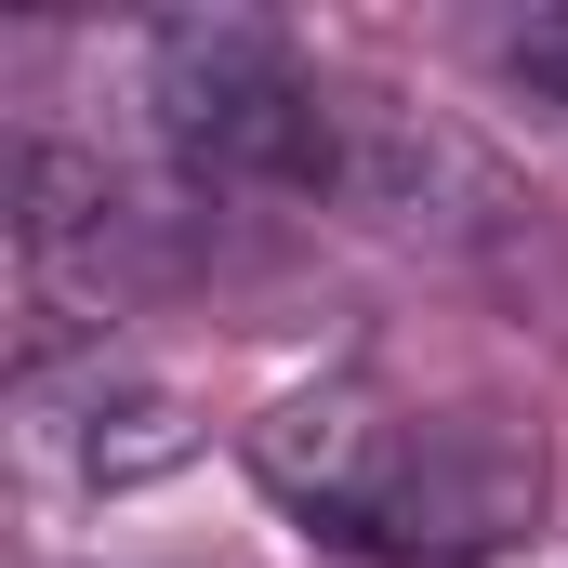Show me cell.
Returning a JSON list of instances; mask_svg holds the SVG:
<instances>
[{"mask_svg":"<svg viewBox=\"0 0 568 568\" xmlns=\"http://www.w3.org/2000/svg\"><path fill=\"white\" fill-rule=\"evenodd\" d=\"M252 476L304 529L384 568H476L542 516V449L503 410H397L384 384L331 371L252 424Z\"/></svg>","mask_w":568,"mask_h":568,"instance_id":"obj_1","label":"cell"},{"mask_svg":"<svg viewBox=\"0 0 568 568\" xmlns=\"http://www.w3.org/2000/svg\"><path fill=\"white\" fill-rule=\"evenodd\" d=\"M344 93L291 27L265 13H185V27H145V120L172 145L185 185L212 199H331V159H344Z\"/></svg>","mask_w":568,"mask_h":568,"instance_id":"obj_2","label":"cell"},{"mask_svg":"<svg viewBox=\"0 0 568 568\" xmlns=\"http://www.w3.org/2000/svg\"><path fill=\"white\" fill-rule=\"evenodd\" d=\"M185 449H199L185 397H172L159 371H133V357H106V344L13 371V476H27L40 516L120 503V489H145V476H172Z\"/></svg>","mask_w":568,"mask_h":568,"instance_id":"obj_3","label":"cell"},{"mask_svg":"<svg viewBox=\"0 0 568 568\" xmlns=\"http://www.w3.org/2000/svg\"><path fill=\"white\" fill-rule=\"evenodd\" d=\"M13 239H27V278L80 291V304H120L145 291L172 252H159V199L106 159H67V145H27V185H13Z\"/></svg>","mask_w":568,"mask_h":568,"instance_id":"obj_4","label":"cell"},{"mask_svg":"<svg viewBox=\"0 0 568 568\" xmlns=\"http://www.w3.org/2000/svg\"><path fill=\"white\" fill-rule=\"evenodd\" d=\"M489 67L542 106V120H568V0H542V13H516V27H489Z\"/></svg>","mask_w":568,"mask_h":568,"instance_id":"obj_5","label":"cell"}]
</instances>
